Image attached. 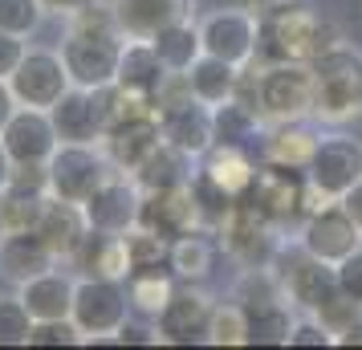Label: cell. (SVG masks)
Masks as SVG:
<instances>
[{"instance_id": "f1b7e54d", "label": "cell", "mask_w": 362, "mask_h": 350, "mask_svg": "<svg viewBox=\"0 0 362 350\" xmlns=\"http://www.w3.org/2000/svg\"><path fill=\"white\" fill-rule=\"evenodd\" d=\"M183 74H187V86H192L196 102H204V106H220V102H228L232 94H236V86H240V74H245V69L232 66V62H224V57L199 53Z\"/></svg>"}, {"instance_id": "603a6c76", "label": "cell", "mask_w": 362, "mask_h": 350, "mask_svg": "<svg viewBox=\"0 0 362 350\" xmlns=\"http://www.w3.org/2000/svg\"><path fill=\"white\" fill-rule=\"evenodd\" d=\"M322 143V131H313L310 118H293V122H269L261 134V159L281 167H310L313 151Z\"/></svg>"}, {"instance_id": "d6986e66", "label": "cell", "mask_w": 362, "mask_h": 350, "mask_svg": "<svg viewBox=\"0 0 362 350\" xmlns=\"http://www.w3.org/2000/svg\"><path fill=\"white\" fill-rule=\"evenodd\" d=\"M110 8H115V21L122 29V37L151 41L159 29L192 17L196 0H110Z\"/></svg>"}, {"instance_id": "30bf717a", "label": "cell", "mask_w": 362, "mask_h": 350, "mask_svg": "<svg viewBox=\"0 0 362 350\" xmlns=\"http://www.w3.org/2000/svg\"><path fill=\"white\" fill-rule=\"evenodd\" d=\"M297 245L305 252H313L317 261L338 265L362 245V228L354 224V216L346 212L342 200H329L322 208H313L310 216L297 224Z\"/></svg>"}, {"instance_id": "4fadbf2b", "label": "cell", "mask_w": 362, "mask_h": 350, "mask_svg": "<svg viewBox=\"0 0 362 350\" xmlns=\"http://www.w3.org/2000/svg\"><path fill=\"white\" fill-rule=\"evenodd\" d=\"M273 269H277V277H281V285H285L289 301H293V310H301V314H313V310L338 289L334 265L317 261V257L305 252L301 245H281Z\"/></svg>"}, {"instance_id": "f35d334b", "label": "cell", "mask_w": 362, "mask_h": 350, "mask_svg": "<svg viewBox=\"0 0 362 350\" xmlns=\"http://www.w3.org/2000/svg\"><path fill=\"white\" fill-rule=\"evenodd\" d=\"M45 196H17V192H0V233H17V228H33L41 216Z\"/></svg>"}, {"instance_id": "d4e9b609", "label": "cell", "mask_w": 362, "mask_h": 350, "mask_svg": "<svg viewBox=\"0 0 362 350\" xmlns=\"http://www.w3.org/2000/svg\"><path fill=\"white\" fill-rule=\"evenodd\" d=\"M74 285H78V277L62 273V265H57L33 281H25L17 293L25 301V310L33 314V322H57V317L74 314Z\"/></svg>"}, {"instance_id": "ba28073f", "label": "cell", "mask_w": 362, "mask_h": 350, "mask_svg": "<svg viewBox=\"0 0 362 350\" xmlns=\"http://www.w3.org/2000/svg\"><path fill=\"white\" fill-rule=\"evenodd\" d=\"M216 240H220V252L236 261L240 269H269L281 252V228H273L269 220H261L248 204H236L232 216L216 228Z\"/></svg>"}, {"instance_id": "52a82bcc", "label": "cell", "mask_w": 362, "mask_h": 350, "mask_svg": "<svg viewBox=\"0 0 362 350\" xmlns=\"http://www.w3.org/2000/svg\"><path fill=\"white\" fill-rule=\"evenodd\" d=\"M45 171H49V196L86 204L118 167L110 163L102 143H62L53 151V159L45 163Z\"/></svg>"}, {"instance_id": "6da1fadb", "label": "cell", "mask_w": 362, "mask_h": 350, "mask_svg": "<svg viewBox=\"0 0 362 350\" xmlns=\"http://www.w3.org/2000/svg\"><path fill=\"white\" fill-rule=\"evenodd\" d=\"M122 29L115 21V8L106 0H94L90 8L74 13L66 21L62 37V62L69 69V82L82 90H102L118 78V57H122Z\"/></svg>"}, {"instance_id": "7bdbcfd3", "label": "cell", "mask_w": 362, "mask_h": 350, "mask_svg": "<svg viewBox=\"0 0 362 350\" xmlns=\"http://www.w3.org/2000/svg\"><path fill=\"white\" fill-rule=\"evenodd\" d=\"M334 273H338V285H342L346 293H350L354 301H362V245L350 252L346 261H338V265H334Z\"/></svg>"}, {"instance_id": "8d00e7d4", "label": "cell", "mask_w": 362, "mask_h": 350, "mask_svg": "<svg viewBox=\"0 0 362 350\" xmlns=\"http://www.w3.org/2000/svg\"><path fill=\"white\" fill-rule=\"evenodd\" d=\"M33 334V314L25 310L21 293L0 298V346H29Z\"/></svg>"}, {"instance_id": "60d3db41", "label": "cell", "mask_w": 362, "mask_h": 350, "mask_svg": "<svg viewBox=\"0 0 362 350\" xmlns=\"http://www.w3.org/2000/svg\"><path fill=\"white\" fill-rule=\"evenodd\" d=\"M289 346H338V338L317 314H297L293 330H289Z\"/></svg>"}, {"instance_id": "c3c4849f", "label": "cell", "mask_w": 362, "mask_h": 350, "mask_svg": "<svg viewBox=\"0 0 362 350\" xmlns=\"http://www.w3.org/2000/svg\"><path fill=\"white\" fill-rule=\"evenodd\" d=\"M13 155H8V147H4V143H0V192H4V187H8V180H13Z\"/></svg>"}, {"instance_id": "f546056e", "label": "cell", "mask_w": 362, "mask_h": 350, "mask_svg": "<svg viewBox=\"0 0 362 350\" xmlns=\"http://www.w3.org/2000/svg\"><path fill=\"white\" fill-rule=\"evenodd\" d=\"M216 257H220V240L208 228H192V233H183L171 240V273L187 285L208 281Z\"/></svg>"}, {"instance_id": "ac0fdd59", "label": "cell", "mask_w": 362, "mask_h": 350, "mask_svg": "<svg viewBox=\"0 0 362 350\" xmlns=\"http://www.w3.org/2000/svg\"><path fill=\"white\" fill-rule=\"evenodd\" d=\"M159 127H163V139L171 147H180L183 155L192 159H204L208 151L216 147V127H212V106L187 98L180 106H171L159 115Z\"/></svg>"}, {"instance_id": "d6a6232c", "label": "cell", "mask_w": 362, "mask_h": 350, "mask_svg": "<svg viewBox=\"0 0 362 350\" xmlns=\"http://www.w3.org/2000/svg\"><path fill=\"white\" fill-rule=\"evenodd\" d=\"M151 45H155V53L163 57L167 69L183 74V69H187L199 53H204V41H199V21L187 17V21L167 25V29H159V33L151 37Z\"/></svg>"}, {"instance_id": "836d02e7", "label": "cell", "mask_w": 362, "mask_h": 350, "mask_svg": "<svg viewBox=\"0 0 362 350\" xmlns=\"http://www.w3.org/2000/svg\"><path fill=\"white\" fill-rule=\"evenodd\" d=\"M248 314V346H289V330H293V301H269Z\"/></svg>"}, {"instance_id": "ee69618b", "label": "cell", "mask_w": 362, "mask_h": 350, "mask_svg": "<svg viewBox=\"0 0 362 350\" xmlns=\"http://www.w3.org/2000/svg\"><path fill=\"white\" fill-rule=\"evenodd\" d=\"M25 49H29V41H25V37L0 29V78H4V82H8V78H13V69L21 66Z\"/></svg>"}, {"instance_id": "2e32d148", "label": "cell", "mask_w": 362, "mask_h": 350, "mask_svg": "<svg viewBox=\"0 0 362 350\" xmlns=\"http://www.w3.org/2000/svg\"><path fill=\"white\" fill-rule=\"evenodd\" d=\"M0 143L8 147L13 163H37L45 167L53 159V151L62 147L57 127H53L49 110H37V106H17V115L4 122Z\"/></svg>"}, {"instance_id": "7c38bea8", "label": "cell", "mask_w": 362, "mask_h": 350, "mask_svg": "<svg viewBox=\"0 0 362 350\" xmlns=\"http://www.w3.org/2000/svg\"><path fill=\"white\" fill-rule=\"evenodd\" d=\"M212 314L216 301L199 289V285L180 281L175 293L167 301L155 326H159V338L163 346H208V334H212Z\"/></svg>"}, {"instance_id": "7dc6e473", "label": "cell", "mask_w": 362, "mask_h": 350, "mask_svg": "<svg viewBox=\"0 0 362 350\" xmlns=\"http://www.w3.org/2000/svg\"><path fill=\"white\" fill-rule=\"evenodd\" d=\"M342 204H346V212L354 216V224L362 228V180H358V184H354V187H350V192L342 196Z\"/></svg>"}, {"instance_id": "4dcf8cb0", "label": "cell", "mask_w": 362, "mask_h": 350, "mask_svg": "<svg viewBox=\"0 0 362 350\" xmlns=\"http://www.w3.org/2000/svg\"><path fill=\"white\" fill-rule=\"evenodd\" d=\"M175 285L180 277L171 273V265H155V269H134L131 277H127V293H131V310L139 317H159L171 293H175Z\"/></svg>"}, {"instance_id": "74e56055", "label": "cell", "mask_w": 362, "mask_h": 350, "mask_svg": "<svg viewBox=\"0 0 362 350\" xmlns=\"http://www.w3.org/2000/svg\"><path fill=\"white\" fill-rule=\"evenodd\" d=\"M45 17H49V8L41 0H0V29L17 37H33Z\"/></svg>"}, {"instance_id": "bcb514c9", "label": "cell", "mask_w": 362, "mask_h": 350, "mask_svg": "<svg viewBox=\"0 0 362 350\" xmlns=\"http://www.w3.org/2000/svg\"><path fill=\"white\" fill-rule=\"evenodd\" d=\"M17 94H13V86L4 82V78H0V131H4V122H8V118L17 115Z\"/></svg>"}, {"instance_id": "7a4b0ae2", "label": "cell", "mask_w": 362, "mask_h": 350, "mask_svg": "<svg viewBox=\"0 0 362 350\" xmlns=\"http://www.w3.org/2000/svg\"><path fill=\"white\" fill-rule=\"evenodd\" d=\"M342 37L326 17H317L305 0H273L261 8V41L252 66H273V62H313L317 53L338 45Z\"/></svg>"}, {"instance_id": "d590c367", "label": "cell", "mask_w": 362, "mask_h": 350, "mask_svg": "<svg viewBox=\"0 0 362 350\" xmlns=\"http://www.w3.org/2000/svg\"><path fill=\"white\" fill-rule=\"evenodd\" d=\"M208 346H248V314L240 301H216Z\"/></svg>"}, {"instance_id": "681fc988", "label": "cell", "mask_w": 362, "mask_h": 350, "mask_svg": "<svg viewBox=\"0 0 362 350\" xmlns=\"http://www.w3.org/2000/svg\"><path fill=\"white\" fill-rule=\"evenodd\" d=\"M338 346H362V317L354 322V326H346V330L338 334Z\"/></svg>"}, {"instance_id": "277c9868", "label": "cell", "mask_w": 362, "mask_h": 350, "mask_svg": "<svg viewBox=\"0 0 362 350\" xmlns=\"http://www.w3.org/2000/svg\"><path fill=\"white\" fill-rule=\"evenodd\" d=\"M240 204H248L273 228H297L305 220V212H310V180H305L301 167H281V163H264L261 159L257 180L240 196Z\"/></svg>"}, {"instance_id": "484cf974", "label": "cell", "mask_w": 362, "mask_h": 350, "mask_svg": "<svg viewBox=\"0 0 362 350\" xmlns=\"http://www.w3.org/2000/svg\"><path fill=\"white\" fill-rule=\"evenodd\" d=\"M171 69L163 66V57L155 53L151 41H139V37H127L122 41V57H118V86H127L143 98H155V90L163 86V78Z\"/></svg>"}, {"instance_id": "e0dca14e", "label": "cell", "mask_w": 362, "mask_h": 350, "mask_svg": "<svg viewBox=\"0 0 362 350\" xmlns=\"http://www.w3.org/2000/svg\"><path fill=\"white\" fill-rule=\"evenodd\" d=\"M62 261L53 257V249L41 240L37 228H17V233H0V277L8 285H25L41 277V273H49L57 269Z\"/></svg>"}, {"instance_id": "7402d4cb", "label": "cell", "mask_w": 362, "mask_h": 350, "mask_svg": "<svg viewBox=\"0 0 362 350\" xmlns=\"http://www.w3.org/2000/svg\"><path fill=\"white\" fill-rule=\"evenodd\" d=\"M33 228L41 233V240L53 249V257H57V261H69V257L78 252V245L86 240V233H90L82 204L57 200V196H45V204H41V216H37Z\"/></svg>"}, {"instance_id": "ffe728a7", "label": "cell", "mask_w": 362, "mask_h": 350, "mask_svg": "<svg viewBox=\"0 0 362 350\" xmlns=\"http://www.w3.org/2000/svg\"><path fill=\"white\" fill-rule=\"evenodd\" d=\"M139 224L151 228V233L167 236V240H175V236L199 228L196 204H192V187L183 184V187H167V192H143Z\"/></svg>"}, {"instance_id": "8fae6325", "label": "cell", "mask_w": 362, "mask_h": 350, "mask_svg": "<svg viewBox=\"0 0 362 350\" xmlns=\"http://www.w3.org/2000/svg\"><path fill=\"white\" fill-rule=\"evenodd\" d=\"M13 94H17L21 106H37V110H53L62 94H66L69 86V69L62 62V49H45V45H29L25 57H21V66L13 69Z\"/></svg>"}, {"instance_id": "4316f807", "label": "cell", "mask_w": 362, "mask_h": 350, "mask_svg": "<svg viewBox=\"0 0 362 350\" xmlns=\"http://www.w3.org/2000/svg\"><path fill=\"white\" fill-rule=\"evenodd\" d=\"M199 159H192V155H183L180 147H171V143H159V147L151 151L147 159H143V167L134 171L131 180L143 192H167V187H183L192 184V175H196Z\"/></svg>"}, {"instance_id": "83f0119b", "label": "cell", "mask_w": 362, "mask_h": 350, "mask_svg": "<svg viewBox=\"0 0 362 350\" xmlns=\"http://www.w3.org/2000/svg\"><path fill=\"white\" fill-rule=\"evenodd\" d=\"M257 167H261V159H252L248 147H224V143H216V147L199 159V171H204L208 180H216L224 192H232L236 200L252 187Z\"/></svg>"}, {"instance_id": "9c48e42d", "label": "cell", "mask_w": 362, "mask_h": 350, "mask_svg": "<svg viewBox=\"0 0 362 350\" xmlns=\"http://www.w3.org/2000/svg\"><path fill=\"white\" fill-rule=\"evenodd\" d=\"M199 41L204 53L224 57L232 66H252L257 41H261V13H248V4L232 8H212L208 17H199Z\"/></svg>"}, {"instance_id": "f6af8a7d", "label": "cell", "mask_w": 362, "mask_h": 350, "mask_svg": "<svg viewBox=\"0 0 362 350\" xmlns=\"http://www.w3.org/2000/svg\"><path fill=\"white\" fill-rule=\"evenodd\" d=\"M45 8H49L53 17H62V21H69L74 13H82V8H90L94 0H41Z\"/></svg>"}, {"instance_id": "ab89813d", "label": "cell", "mask_w": 362, "mask_h": 350, "mask_svg": "<svg viewBox=\"0 0 362 350\" xmlns=\"http://www.w3.org/2000/svg\"><path fill=\"white\" fill-rule=\"evenodd\" d=\"M29 346H82V330L74 326V317H57V322H33Z\"/></svg>"}, {"instance_id": "1f68e13d", "label": "cell", "mask_w": 362, "mask_h": 350, "mask_svg": "<svg viewBox=\"0 0 362 350\" xmlns=\"http://www.w3.org/2000/svg\"><path fill=\"white\" fill-rule=\"evenodd\" d=\"M212 127H216V143H224V147H252L264 134V118H261V110L245 106L240 98H228L220 106H212Z\"/></svg>"}, {"instance_id": "816d5d0a", "label": "cell", "mask_w": 362, "mask_h": 350, "mask_svg": "<svg viewBox=\"0 0 362 350\" xmlns=\"http://www.w3.org/2000/svg\"><path fill=\"white\" fill-rule=\"evenodd\" d=\"M106 4H110V0H106Z\"/></svg>"}, {"instance_id": "9a60e30c", "label": "cell", "mask_w": 362, "mask_h": 350, "mask_svg": "<svg viewBox=\"0 0 362 350\" xmlns=\"http://www.w3.org/2000/svg\"><path fill=\"white\" fill-rule=\"evenodd\" d=\"M139 208H143V187L134 184L131 175L115 171L106 184L82 204L86 224L94 233H127L139 224Z\"/></svg>"}, {"instance_id": "5bb4252c", "label": "cell", "mask_w": 362, "mask_h": 350, "mask_svg": "<svg viewBox=\"0 0 362 350\" xmlns=\"http://www.w3.org/2000/svg\"><path fill=\"white\" fill-rule=\"evenodd\" d=\"M305 180L326 200H342L346 192L362 180V143L346 131L322 134V143H317L310 167H305Z\"/></svg>"}, {"instance_id": "5b68a950", "label": "cell", "mask_w": 362, "mask_h": 350, "mask_svg": "<svg viewBox=\"0 0 362 350\" xmlns=\"http://www.w3.org/2000/svg\"><path fill=\"white\" fill-rule=\"evenodd\" d=\"M131 293L118 277H78L74 285V326L82 330V342H115L122 322L131 317Z\"/></svg>"}, {"instance_id": "b9f144b4", "label": "cell", "mask_w": 362, "mask_h": 350, "mask_svg": "<svg viewBox=\"0 0 362 350\" xmlns=\"http://www.w3.org/2000/svg\"><path fill=\"white\" fill-rule=\"evenodd\" d=\"M115 342L118 346H163V338H159V326H155V322H139V317H127V322H122V330L115 334Z\"/></svg>"}, {"instance_id": "e575fe53", "label": "cell", "mask_w": 362, "mask_h": 350, "mask_svg": "<svg viewBox=\"0 0 362 350\" xmlns=\"http://www.w3.org/2000/svg\"><path fill=\"white\" fill-rule=\"evenodd\" d=\"M187 187H192V204H196L199 228H208V233H216V228L232 216V208L240 204L232 192H224L216 180H208L199 167H196V175H192V184H187Z\"/></svg>"}, {"instance_id": "f907efd6", "label": "cell", "mask_w": 362, "mask_h": 350, "mask_svg": "<svg viewBox=\"0 0 362 350\" xmlns=\"http://www.w3.org/2000/svg\"><path fill=\"white\" fill-rule=\"evenodd\" d=\"M240 4H248V8H264V4H273V0H240Z\"/></svg>"}, {"instance_id": "3957f363", "label": "cell", "mask_w": 362, "mask_h": 350, "mask_svg": "<svg viewBox=\"0 0 362 350\" xmlns=\"http://www.w3.org/2000/svg\"><path fill=\"white\" fill-rule=\"evenodd\" d=\"M313 66V118L329 127H346L362 115V53L354 45H329Z\"/></svg>"}, {"instance_id": "44dd1931", "label": "cell", "mask_w": 362, "mask_h": 350, "mask_svg": "<svg viewBox=\"0 0 362 350\" xmlns=\"http://www.w3.org/2000/svg\"><path fill=\"white\" fill-rule=\"evenodd\" d=\"M163 143V127H159V115H147V118H131V122H122L115 131L102 134V147L110 155V163L122 171V175H134L143 159H147L151 151Z\"/></svg>"}, {"instance_id": "cb8c5ba5", "label": "cell", "mask_w": 362, "mask_h": 350, "mask_svg": "<svg viewBox=\"0 0 362 350\" xmlns=\"http://www.w3.org/2000/svg\"><path fill=\"white\" fill-rule=\"evenodd\" d=\"M49 115H53V127H57L62 143H102V118H98L94 90L69 86Z\"/></svg>"}, {"instance_id": "8992f818", "label": "cell", "mask_w": 362, "mask_h": 350, "mask_svg": "<svg viewBox=\"0 0 362 350\" xmlns=\"http://www.w3.org/2000/svg\"><path fill=\"white\" fill-rule=\"evenodd\" d=\"M257 74V106L264 122L313 118V66L310 62H273L252 66Z\"/></svg>"}]
</instances>
